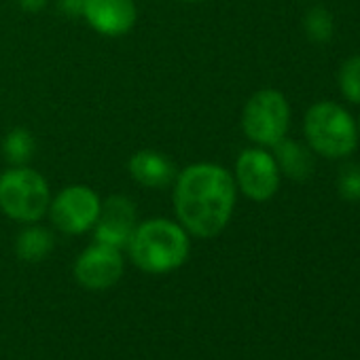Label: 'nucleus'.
Instances as JSON below:
<instances>
[{"label":"nucleus","mask_w":360,"mask_h":360,"mask_svg":"<svg viewBox=\"0 0 360 360\" xmlns=\"http://www.w3.org/2000/svg\"><path fill=\"white\" fill-rule=\"evenodd\" d=\"M187 3H200V0H187Z\"/></svg>","instance_id":"aec40b11"},{"label":"nucleus","mask_w":360,"mask_h":360,"mask_svg":"<svg viewBox=\"0 0 360 360\" xmlns=\"http://www.w3.org/2000/svg\"><path fill=\"white\" fill-rule=\"evenodd\" d=\"M337 193L345 202H360V165L347 163L339 169Z\"/></svg>","instance_id":"f3484780"},{"label":"nucleus","mask_w":360,"mask_h":360,"mask_svg":"<svg viewBox=\"0 0 360 360\" xmlns=\"http://www.w3.org/2000/svg\"><path fill=\"white\" fill-rule=\"evenodd\" d=\"M34 136L24 129V127H15L7 134L5 142H3V153L7 157L9 163L13 165H26L32 159L34 153Z\"/></svg>","instance_id":"4468645a"},{"label":"nucleus","mask_w":360,"mask_h":360,"mask_svg":"<svg viewBox=\"0 0 360 360\" xmlns=\"http://www.w3.org/2000/svg\"><path fill=\"white\" fill-rule=\"evenodd\" d=\"M125 263L119 248L108 244H91L75 261V278L87 290L112 288L123 276Z\"/></svg>","instance_id":"6e6552de"},{"label":"nucleus","mask_w":360,"mask_h":360,"mask_svg":"<svg viewBox=\"0 0 360 360\" xmlns=\"http://www.w3.org/2000/svg\"><path fill=\"white\" fill-rule=\"evenodd\" d=\"M339 89L347 102L360 104V56H352L341 64Z\"/></svg>","instance_id":"dca6fc26"},{"label":"nucleus","mask_w":360,"mask_h":360,"mask_svg":"<svg viewBox=\"0 0 360 360\" xmlns=\"http://www.w3.org/2000/svg\"><path fill=\"white\" fill-rule=\"evenodd\" d=\"M303 131L309 146L328 159L347 157L358 144V125L352 115L335 102H318L305 112Z\"/></svg>","instance_id":"20e7f679"},{"label":"nucleus","mask_w":360,"mask_h":360,"mask_svg":"<svg viewBox=\"0 0 360 360\" xmlns=\"http://www.w3.org/2000/svg\"><path fill=\"white\" fill-rule=\"evenodd\" d=\"M56 246V238L49 229L30 225L15 238V255L26 263H41L45 261Z\"/></svg>","instance_id":"ddd939ff"},{"label":"nucleus","mask_w":360,"mask_h":360,"mask_svg":"<svg viewBox=\"0 0 360 360\" xmlns=\"http://www.w3.org/2000/svg\"><path fill=\"white\" fill-rule=\"evenodd\" d=\"M125 248L140 271L161 276L176 271L187 263L191 255V240L180 223L169 219H148L138 223Z\"/></svg>","instance_id":"f03ea898"},{"label":"nucleus","mask_w":360,"mask_h":360,"mask_svg":"<svg viewBox=\"0 0 360 360\" xmlns=\"http://www.w3.org/2000/svg\"><path fill=\"white\" fill-rule=\"evenodd\" d=\"M358 138H360V121H358Z\"/></svg>","instance_id":"412c9836"},{"label":"nucleus","mask_w":360,"mask_h":360,"mask_svg":"<svg viewBox=\"0 0 360 360\" xmlns=\"http://www.w3.org/2000/svg\"><path fill=\"white\" fill-rule=\"evenodd\" d=\"M236 185L252 202H267L278 193L280 169L265 148H246L236 161Z\"/></svg>","instance_id":"0eeeda50"},{"label":"nucleus","mask_w":360,"mask_h":360,"mask_svg":"<svg viewBox=\"0 0 360 360\" xmlns=\"http://www.w3.org/2000/svg\"><path fill=\"white\" fill-rule=\"evenodd\" d=\"M127 169L136 183L146 189H167L178 176L174 161L153 148L136 150L127 161Z\"/></svg>","instance_id":"9b49d317"},{"label":"nucleus","mask_w":360,"mask_h":360,"mask_svg":"<svg viewBox=\"0 0 360 360\" xmlns=\"http://www.w3.org/2000/svg\"><path fill=\"white\" fill-rule=\"evenodd\" d=\"M102 200L87 185H70L62 189L49 204V219L56 229L68 236H81L94 229L100 217Z\"/></svg>","instance_id":"423d86ee"},{"label":"nucleus","mask_w":360,"mask_h":360,"mask_svg":"<svg viewBox=\"0 0 360 360\" xmlns=\"http://www.w3.org/2000/svg\"><path fill=\"white\" fill-rule=\"evenodd\" d=\"M236 200V178L219 163H191L174 180L176 219L193 238L212 240L221 236L233 217Z\"/></svg>","instance_id":"f257e3e1"},{"label":"nucleus","mask_w":360,"mask_h":360,"mask_svg":"<svg viewBox=\"0 0 360 360\" xmlns=\"http://www.w3.org/2000/svg\"><path fill=\"white\" fill-rule=\"evenodd\" d=\"M303 28H305V34L309 41L314 43H328L330 37H333V30H335V24H333V15L320 7H314L307 11L305 20H303Z\"/></svg>","instance_id":"2eb2a0df"},{"label":"nucleus","mask_w":360,"mask_h":360,"mask_svg":"<svg viewBox=\"0 0 360 360\" xmlns=\"http://www.w3.org/2000/svg\"><path fill=\"white\" fill-rule=\"evenodd\" d=\"M20 7L28 13H37V11H43L47 7L49 0H18Z\"/></svg>","instance_id":"6ab92c4d"},{"label":"nucleus","mask_w":360,"mask_h":360,"mask_svg":"<svg viewBox=\"0 0 360 360\" xmlns=\"http://www.w3.org/2000/svg\"><path fill=\"white\" fill-rule=\"evenodd\" d=\"M83 18L102 37H123L138 20L134 0H85Z\"/></svg>","instance_id":"9d476101"},{"label":"nucleus","mask_w":360,"mask_h":360,"mask_svg":"<svg viewBox=\"0 0 360 360\" xmlns=\"http://www.w3.org/2000/svg\"><path fill=\"white\" fill-rule=\"evenodd\" d=\"M274 148H276L274 159L278 163L280 174H284V176H288L292 180L309 178V174L314 169V159H311V153L303 144L284 138Z\"/></svg>","instance_id":"f8f14e48"},{"label":"nucleus","mask_w":360,"mask_h":360,"mask_svg":"<svg viewBox=\"0 0 360 360\" xmlns=\"http://www.w3.org/2000/svg\"><path fill=\"white\" fill-rule=\"evenodd\" d=\"M290 125V106L278 89H259L242 110V129L259 146H276L286 138Z\"/></svg>","instance_id":"39448f33"},{"label":"nucleus","mask_w":360,"mask_h":360,"mask_svg":"<svg viewBox=\"0 0 360 360\" xmlns=\"http://www.w3.org/2000/svg\"><path fill=\"white\" fill-rule=\"evenodd\" d=\"M136 227H138V210L134 202L125 195H110L100 208V217L94 225V236L96 242L121 250L127 246Z\"/></svg>","instance_id":"1a4fd4ad"},{"label":"nucleus","mask_w":360,"mask_h":360,"mask_svg":"<svg viewBox=\"0 0 360 360\" xmlns=\"http://www.w3.org/2000/svg\"><path fill=\"white\" fill-rule=\"evenodd\" d=\"M51 204V189L41 172L15 165L0 174V210L18 223H39Z\"/></svg>","instance_id":"7ed1b4c3"},{"label":"nucleus","mask_w":360,"mask_h":360,"mask_svg":"<svg viewBox=\"0 0 360 360\" xmlns=\"http://www.w3.org/2000/svg\"><path fill=\"white\" fill-rule=\"evenodd\" d=\"M58 7L68 18H83L85 0H58Z\"/></svg>","instance_id":"a211bd4d"}]
</instances>
